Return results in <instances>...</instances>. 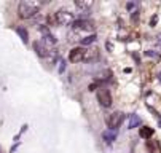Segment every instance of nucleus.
<instances>
[{
	"mask_svg": "<svg viewBox=\"0 0 161 153\" xmlns=\"http://www.w3.org/2000/svg\"><path fill=\"white\" fill-rule=\"evenodd\" d=\"M40 2H31V0H26V2H21L19 7H18V14L19 18L22 19H29L32 16H35L38 13V8H40Z\"/></svg>",
	"mask_w": 161,
	"mask_h": 153,
	"instance_id": "f257e3e1",
	"label": "nucleus"
},
{
	"mask_svg": "<svg viewBox=\"0 0 161 153\" xmlns=\"http://www.w3.org/2000/svg\"><path fill=\"white\" fill-rule=\"evenodd\" d=\"M123 120H125V113L123 112H113L112 115H108L107 117V126H108V129H117L121 123H123Z\"/></svg>",
	"mask_w": 161,
	"mask_h": 153,
	"instance_id": "f03ea898",
	"label": "nucleus"
},
{
	"mask_svg": "<svg viewBox=\"0 0 161 153\" xmlns=\"http://www.w3.org/2000/svg\"><path fill=\"white\" fill-rule=\"evenodd\" d=\"M54 16H56V23H58V24H62V26L70 24V21H74V13L67 11V10L56 11V13H54Z\"/></svg>",
	"mask_w": 161,
	"mask_h": 153,
	"instance_id": "7ed1b4c3",
	"label": "nucleus"
},
{
	"mask_svg": "<svg viewBox=\"0 0 161 153\" xmlns=\"http://www.w3.org/2000/svg\"><path fill=\"white\" fill-rule=\"evenodd\" d=\"M97 101L102 107H110L112 105V94L107 88H101L97 90Z\"/></svg>",
	"mask_w": 161,
	"mask_h": 153,
	"instance_id": "20e7f679",
	"label": "nucleus"
},
{
	"mask_svg": "<svg viewBox=\"0 0 161 153\" xmlns=\"http://www.w3.org/2000/svg\"><path fill=\"white\" fill-rule=\"evenodd\" d=\"M85 53H86V50L81 48V46L74 48V50H70V53H69V61L70 62H80V61L85 59Z\"/></svg>",
	"mask_w": 161,
	"mask_h": 153,
	"instance_id": "39448f33",
	"label": "nucleus"
},
{
	"mask_svg": "<svg viewBox=\"0 0 161 153\" xmlns=\"http://www.w3.org/2000/svg\"><path fill=\"white\" fill-rule=\"evenodd\" d=\"M72 27H74L75 30H88V32H93V30H94V26L91 24L89 21H83V19L75 21V23L72 24Z\"/></svg>",
	"mask_w": 161,
	"mask_h": 153,
	"instance_id": "423d86ee",
	"label": "nucleus"
},
{
	"mask_svg": "<svg viewBox=\"0 0 161 153\" xmlns=\"http://www.w3.org/2000/svg\"><path fill=\"white\" fill-rule=\"evenodd\" d=\"M34 48H35V51H37V54L40 57H47L50 54V51H51V50H48L47 46H45L42 41H34Z\"/></svg>",
	"mask_w": 161,
	"mask_h": 153,
	"instance_id": "0eeeda50",
	"label": "nucleus"
},
{
	"mask_svg": "<svg viewBox=\"0 0 161 153\" xmlns=\"http://www.w3.org/2000/svg\"><path fill=\"white\" fill-rule=\"evenodd\" d=\"M117 136H118V131L117 129H107V131H104V133H102V139L107 144H112L115 139H117Z\"/></svg>",
	"mask_w": 161,
	"mask_h": 153,
	"instance_id": "6e6552de",
	"label": "nucleus"
},
{
	"mask_svg": "<svg viewBox=\"0 0 161 153\" xmlns=\"http://www.w3.org/2000/svg\"><path fill=\"white\" fill-rule=\"evenodd\" d=\"M42 43H43V45H45V46H47V48H48V46H54V45H56V38H54L53 35H50V34H47V35H45V37H43V40H42Z\"/></svg>",
	"mask_w": 161,
	"mask_h": 153,
	"instance_id": "1a4fd4ad",
	"label": "nucleus"
},
{
	"mask_svg": "<svg viewBox=\"0 0 161 153\" xmlns=\"http://www.w3.org/2000/svg\"><path fill=\"white\" fill-rule=\"evenodd\" d=\"M145 147H147V151L148 153H159V147H158V144L155 140H147Z\"/></svg>",
	"mask_w": 161,
	"mask_h": 153,
	"instance_id": "9d476101",
	"label": "nucleus"
},
{
	"mask_svg": "<svg viewBox=\"0 0 161 153\" xmlns=\"http://www.w3.org/2000/svg\"><path fill=\"white\" fill-rule=\"evenodd\" d=\"M139 136H141L142 139H150V137L153 136V129H152V128H148V126L141 128V131H139Z\"/></svg>",
	"mask_w": 161,
	"mask_h": 153,
	"instance_id": "9b49d317",
	"label": "nucleus"
},
{
	"mask_svg": "<svg viewBox=\"0 0 161 153\" xmlns=\"http://www.w3.org/2000/svg\"><path fill=\"white\" fill-rule=\"evenodd\" d=\"M96 40H97V35H94V34H91V35H88V37L81 38V48H83V46H86V45H91V43H94Z\"/></svg>",
	"mask_w": 161,
	"mask_h": 153,
	"instance_id": "f8f14e48",
	"label": "nucleus"
},
{
	"mask_svg": "<svg viewBox=\"0 0 161 153\" xmlns=\"http://www.w3.org/2000/svg\"><path fill=\"white\" fill-rule=\"evenodd\" d=\"M141 118L137 117V115H131V118H129V129H132V128H137V126H141Z\"/></svg>",
	"mask_w": 161,
	"mask_h": 153,
	"instance_id": "ddd939ff",
	"label": "nucleus"
},
{
	"mask_svg": "<svg viewBox=\"0 0 161 153\" xmlns=\"http://www.w3.org/2000/svg\"><path fill=\"white\" fill-rule=\"evenodd\" d=\"M16 32L21 35V38H22V41H24V43H27V41H29V34H27V30H26L24 27H18V29H16Z\"/></svg>",
	"mask_w": 161,
	"mask_h": 153,
	"instance_id": "4468645a",
	"label": "nucleus"
},
{
	"mask_svg": "<svg viewBox=\"0 0 161 153\" xmlns=\"http://www.w3.org/2000/svg\"><path fill=\"white\" fill-rule=\"evenodd\" d=\"M75 5L78 7V8H91V7H93V2H91V0H88V2H81V0H77V2H75Z\"/></svg>",
	"mask_w": 161,
	"mask_h": 153,
	"instance_id": "2eb2a0df",
	"label": "nucleus"
},
{
	"mask_svg": "<svg viewBox=\"0 0 161 153\" xmlns=\"http://www.w3.org/2000/svg\"><path fill=\"white\" fill-rule=\"evenodd\" d=\"M156 21H158V18H156V16H153V18H152V21H150V24H152V26H155V24H156Z\"/></svg>",
	"mask_w": 161,
	"mask_h": 153,
	"instance_id": "dca6fc26",
	"label": "nucleus"
},
{
	"mask_svg": "<svg viewBox=\"0 0 161 153\" xmlns=\"http://www.w3.org/2000/svg\"><path fill=\"white\" fill-rule=\"evenodd\" d=\"M156 45L161 48V35H158V37H156Z\"/></svg>",
	"mask_w": 161,
	"mask_h": 153,
	"instance_id": "f3484780",
	"label": "nucleus"
},
{
	"mask_svg": "<svg viewBox=\"0 0 161 153\" xmlns=\"http://www.w3.org/2000/svg\"><path fill=\"white\" fill-rule=\"evenodd\" d=\"M64 67H65V64H64V62H61V67H59V70L62 72V70H64Z\"/></svg>",
	"mask_w": 161,
	"mask_h": 153,
	"instance_id": "a211bd4d",
	"label": "nucleus"
},
{
	"mask_svg": "<svg viewBox=\"0 0 161 153\" xmlns=\"http://www.w3.org/2000/svg\"><path fill=\"white\" fill-rule=\"evenodd\" d=\"M158 80H159V81H161V74H158Z\"/></svg>",
	"mask_w": 161,
	"mask_h": 153,
	"instance_id": "6ab92c4d",
	"label": "nucleus"
},
{
	"mask_svg": "<svg viewBox=\"0 0 161 153\" xmlns=\"http://www.w3.org/2000/svg\"><path fill=\"white\" fill-rule=\"evenodd\" d=\"M0 153H2V151H0Z\"/></svg>",
	"mask_w": 161,
	"mask_h": 153,
	"instance_id": "aec40b11",
	"label": "nucleus"
}]
</instances>
